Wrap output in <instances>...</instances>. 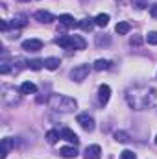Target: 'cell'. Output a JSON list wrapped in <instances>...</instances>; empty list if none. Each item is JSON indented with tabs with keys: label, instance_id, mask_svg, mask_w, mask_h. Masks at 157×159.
<instances>
[{
	"label": "cell",
	"instance_id": "cell-1",
	"mask_svg": "<svg viewBox=\"0 0 157 159\" xmlns=\"http://www.w3.org/2000/svg\"><path fill=\"white\" fill-rule=\"evenodd\" d=\"M48 106L54 109V111H61V113H70L78 107V102L70 96H65V94H50L48 98Z\"/></svg>",
	"mask_w": 157,
	"mask_h": 159
},
{
	"label": "cell",
	"instance_id": "cell-2",
	"mask_svg": "<svg viewBox=\"0 0 157 159\" xmlns=\"http://www.w3.org/2000/svg\"><path fill=\"white\" fill-rule=\"evenodd\" d=\"M128 102H129V106H131L133 109H139V111H141V109H146V107L152 104V98H148L146 91H144V93H137L135 96L128 93Z\"/></svg>",
	"mask_w": 157,
	"mask_h": 159
},
{
	"label": "cell",
	"instance_id": "cell-3",
	"mask_svg": "<svg viewBox=\"0 0 157 159\" xmlns=\"http://www.w3.org/2000/svg\"><path fill=\"white\" fill-rule=\"evenodd\" d=\"M89 70H91L89 65H78V67H74L70 70V78L74 80V81H83V80L89 76Z\"/></svg>",
	"mask_w": 157,
	"mask_h": 159
},
{
	"label": "cell",
	"instance_id": "cell-4",
	"mask_svg": "<svg viewBox=\"0 0 157 159\" xmlns=\"http://www.w3.org/2000/svg\"><path fill=\"white\" fill-rule=\"evenodd\" d=\"M78 124L85 129V131H92L94 129V119L89 115V113H81V115H78Z\"/></svg>",
	"mask_w": 157,
	"mask_h": 159
},
{
	"label": "cell",
	"instance_id": "cell-5",
	"mask_svg": "<svg viewBox=\"0 0 157 159\" xmlns=\"http://www.w3.org/2000/svg\"><path fill=\"white\" fill-rule=\"evenodd\" d=\"M41 48H43V41L41 39L22 41V50H26V52H39Z\"/></svg>",
	"mask_w": 157,
	"mask_h": 159
},
{
	"label": "cell",
	"instance_id": "cell-6",
	"mask_svg": "<svg viewBox=\"0 0 157 159\" xmlns=\"http://www.w3.org/2000/svg\"><path fill=\"white\" fill-rule=\"evenodd\" d=\"M109 96H111V87L109 85H100L98 87V100H100V104L102 106H105L107 102H109Z\"/></svg>",
	"mask_w": 157,
	"mask_h": 159
},
{
	"label": "cell",
	"instance_id": "cell-7",
	"mask_svg": "<svg viewBox=\"0 0 157 159\" xmlns=\"http://www.w3.org/2000/svg\"><path fill=\"white\" fill-rule=\"evenodd\" d=\"M35 20H39L43 24H50V22H54L56 19H54V15L50 13V11H44V9H39V11H35Z\"/></svg>",
	"mask_w": 157,
	"mask_h": 159
},
{
	"label": "cell",
	"instance_id": "cell-8",
	"mask_svg": "<svg viewBox=\"0 0 157 159\" xmlns=\"http://www.w3.org/2000/svg\"><path fill=\"white\" fill-rule=\"evenodd\" d=\"M61 139H65V141H69L70 144H74V146H78V143H79V139H78V135L72 131V129H69V128H63L61 131Z\"/></svg>",
	"mask_w": 157,
	"mask_h": 159
},
{
	"label": "cell",
	"instance_id": "cell-9",
	"mask_svg": "<svg viewBox=\"0 0 157 159\" xmlns=\"http://www.w3.org/2000/svg\"><path fill=\"white\" fill-rule=\"evenodd\" d=\"M102 157V148L98 144H91L85 148V159H100Z\"/></svg>",
	"mask_w": 157,
	"mask_h": 159
},
{
	"label": "cell",
	"instance_id": "cell-10",
	"mask_svg": "<svg viewBox=\"0 0 157 159\" xmlns=\"http://www.w3.org/2000/svg\"><path fill=\"white\" fill-rule=\"evenodd\" d=\"M59 156L65 159H74L78 156V150H76V146H63V148H59Z\"/></svg>",
	"mask_w": 157,
	"mask_h": 159
},
{
	"label": "cell",
	"instance_id": "cell-11",
	"mask_svg": "<svg viewBox=\"0 0 157 159\" xmlns=\"http://www.w3.org/2000/svg\"><path fill=\"white\" fill-rule=\"evenodd\" d=\"M56 44H59L61 48L72 50V39H70V35H59V37H56Z\"/></svg>",
	"mask_w": 157,
	"mask_h": 159
},
{
	"label": "cell",
	"instance_id": "cell-12",
	"mask_svg": "<svg viewBox=\"0 0 157 159\" xmlns=\"http://www.w3.org/2000/svg\"><path fill=\"white\" fill-rule=\"evenodd\" d=\"M20 93H22V94H35V93H37V85L32 83V81H24V83L20 85Z\"/></svg>",
	"mask_w": 157,
	"mask_h": 159
},
{
	"label": "cell",
	"instance_id": "cell-13",
	"mask_svg": "<svg viewBox=\"0 0 157 159\" xmlns=\"http://www.w3.org/2000/svg\"><path fill=\"white\" fill-rule=\"evenodd\" d=\"M70 39H72V48L74 50H83L87 46V43H85V39L81 35H70Z\"/></svg>",
	"mask_w": 157,
	"mask_h": 159
},
{
	"label": "cell",
	"instance_id": "cell-14",
	"mask_svg": "<svg viewBox=\"0 0 157 159\" xmlns=\"http://www.w3.org/2000/svg\"><path fill=\"white\" fill-rule=\"evenodd\" d=\"M13 146H15V143H13L9 137H6V139L2 141V152H0V157L6 159V156H7V150H9V148H13Z\"/></svg>",
	"mask_w": 157,
	"mask_h": 159
},
{
	"label": "cell",
	"instance_id": "cell-15",
	"mask_svg": "<svg viewBox=\"0 0 157 159\" xmlns=\"http://www.w3.org/2000/svg\"><path fill=\"white\" fill-rule=\"evenodd\" d=\"M59 65H61L59 57H46V59H44V67H46L48 70H56Z\"/></svg>",
	"mask_w": 157,
	"mask_h": 159
},
{
	"label": "cell",
	"instance_id": "cell-16",
	"mask_svg": "<svg viewBox=\"0 0 157 159\" xmlns=\"http://www.w3.org/2000/svg\"><path fill=\"white\" fill-rule=\"evenodd\" d=\"M94 24H96L94 19H83V20H79L78 22V26L83 30V32H91V30L94 28Z\"/></svg>",
	"mask_w": 157,
	"mask_h": 159
},
{
	"label": "cell",
	"instance_id": "cell-17",
	"mask_svg": "<svg viewBox=\"0 0 157 159\" xmlns=\"http://www.w3.org/2000/svg\"><path fill=\"white\" fill-rule=\"evenodd\" d=\"M59 22H61L63 26H67V28H70V26H74V24H76V22H74V17H72V15H69V13L59 15Z\"/></svg>",
	"mask_w": 157,
	"mask_h": 159
},
{
	"label": "cell",
	"instance_id": "cell-18",
	"mask_svg": "<svg viewBox=\"0 0 157 159\" xmlns=\"http://www.w3.org/2000/svg\"><path fill=\"white\" fill-rule=\"evenodd\" d=\"M92 67H94V70H107L111 67V61L109 59H96Z\"/></svg>",
	"mask_w": 157,
	"mask_h": 159
},
{
	"label": "cell",
	"instance_id": "cell-19",
	"mask_svg": "<svg viewBox=\"0 0 157 159\" xmlns=\"http://www.w3.org/2000/svg\"><path fill=\"white\" fill-rule=\"evenodd\" d=\"M129 30H131V26L128 22H118L117 26H115V32H117L118 35H126V34H129Z\"/></svg>",
	"mask_w": 157,
	"mask_h": 159
},
{
	"label": "cell",
	"instance_id": "cell-20",
	"mask_svg": "<svg viewBox=\"0 0 157 159\" xmlns=\"http://www.w3.org/2000/svg\"><path fill=\"white\" fill-rule=\"evenodd\" d=\"M26 24H28V20H26L24 15H17V17L11 20V26H13V28H22V26H26Z\"/></svg>",
	"mask_w": 157,
	"mask_h": 159
},
{
	"label": "cell",
	"instance_id": "cell-21",
	"mask_svg": "<svg viewBox=\"0 0 157 159\" xmlns=\"http://www.w3.org/2000/svg\"><path fill=\"white\" fill-rule=\"evenodd\" d=\"M94 22H96V26H107V22H109V15L107 13H100V15H96V19H94Z\"/></svg>",
	"mask_w": 157,
	"mask_h": 159
},
{
	"label": "cell",
	"instance_id": "cell-22",
	"mask_svg": "<svg viewBox=\"0 0 157 159\" xmlns=\"http://www.w3.org/2000/svg\"><path fill=\"white\" fill-rule=\"evenodd\" d=\"M61 137V133L59 131H56V129H50L48 133H46V141L50 143V144H54V143H57V139Z\"/></svg>",
	"mask_w": 157,
	"mask_h": 159
},
{
	"label": "cell",
	"instance_id": "cell-23",
	"mask_svg": "<svg viewBox=\"0 0 157 159\" xmlns=\"http://www.w3.org/2000/svg\"><path fill=\"white\" fill-rule=\"evenodd\" d=\"M28 67L32 70H41L44 67V59H32V61H28Z\"/></svg>",
	"mask_w": 157,
	"mask_h": 159
},
{
	"label": "cell",
	"instance_id": "cell-24",
	"mask_svg": "<svg viewBox=\"0 0 157 159\" xmlns=\"http://www.w3.org/2000/svg\"><path fill=\"white\" fill-rule=\"evenodd\" d=\"M115 139L118 143H128L129 141V133L128 131H115Z\"/></svg>",
	"mask_w": 157,
	"mask_h": 159
},
{
	"label": "cell",
	"instance_id": "cell-25",
	"mask_svg": "<svg viewBox=\"0 0 157 159\" xmlns=\"http://www.w3.org/2000/svg\"><path fill=\"white\" fill-rule=\"evenodd\" d=\"M9 70H11V69H9V61H7V59H2V61H0V72H2V74H7Z\"/></svg>",
	"mask_w": 157,
	"mask_h": 159
},
{
	"label": "cell",
	"instance_id": "cell-26",
	"mask_svg": "<svg viewBox=\"0 0 157 159\" xmlns=\"http://www.w3.org/2000/svg\"><path fill=\"white\" fill-rule=\"evenodd\" d=\"M120 159H137V156L131 150H124V152H120Z\"/></svg>",
	"mask_w": 157,
	"mask_h": 159
},
{
	"label": "cell",
	"instance_id": "cell-27",
	"mask_svg": "<svg viewBox=\"0 0 157 159\" xmlns=\"http://www.w3.org/2000/svg\"><path fill=\"white\" fill-rule=\"evenodd\" d=\"M146 41H148L150 44H157V32H150V34L146 35Z\"/></svg>",
	"mask_w": 157,
	"mask_h": 159
},
{
	"label": "cell",
	"instance_id": "cell-28",
	"mask_svg": "<svg viewBox=\"0 0 157 159\" xmlns=\"http://www.w3.org/2000/svg\"><path fill=\"white\" fill-rule=\"evenodd\" d=\"M109 43H111L109 37H105V39H104V37H98V39H96V44H98V46H102V44H109Z\"/></svg>",
	"mask_w": 157,
	"mask_h": 159
},
{
	"label": "cell",
	"instance_id": "cell-29",
	"mask_svg": "<svg viewBox=\"0 0 157 159\" xmlns=\"http://www.w3.org/2000/svg\"><path fill=\"white\" fill-rule=\"evenodd\" d=\"M150 15H152L154 19H157V4H154V6L150 7Z\"/></svg>",
	"mask_w": 157,
	"mask_h": 159
},
{
	"label": "cell",
	"instance_id": "cell-30",
	"mask_svg": "<svg viewBox=\"0 0 157 159\" xmlns=\"http://www.w3.org/2000/svg\"><path fill=\"white\" fill-rule=\"evenodd\" d=\"M7 28H9V24H7L6 20H2V22H0V30H2V32H7Z\"/></svg>",
	"mask_w": 157,
	"mask_h": 159
},
{
	"label": "cell",
	"instance_id": "cell-31",
	"mask_svg": "<svg viewBox=\"0 0 157 159\" xmlns=\"http://www.w3.org/2000/svg\"><path fill=\"white\" fill-rule=\"evenodd\" d=\"M141 37H131V39H129V43H131V44H141Z\"/></svg>",
	"mask_w": 157,
	"mask_h": 159
},
{
	"label": "cell",
	"instance_id": "cell-32",
	"mask_svg": "<svg viewBox=\"0 0 157 159\" xmlns=\"http://www.w3.org/2000/svg\"><path fill=\"white\" fill-rule=\"evenodd\" d=\"M155 144H157V137H155Z\"/></svg>",
	"mask_w": 157,
	"mask_h": 159
},
{
	"label": "cell",
	"instance_id": "cell-33",
	"mask_svg": "<svg viewBox=\"0 0 157 159\" xmlns=\"http://www.w3.org/2000/svg\"><path fill=\"white\" fill-rule=\"evenodd\" d=\"M22 2H28V0H22Z\"/></svg>",
	"mask_w": 157,
	"mask_h": 159
}]
</instances>
